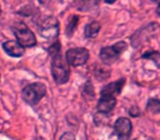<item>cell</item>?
I'll return each mask as SVG.
<instances>
[{
    "instance_id": "6da1fadb",
    "label": "cell",
    "mask_w": 160,
    "mask_h": 140,
    "mask_svg": "<svg viewBox=\"0 0 160 140\" xmlns=\"http://www.w3.org/2000/svg\"><path fill=\"white\" fill-rule=\"evenodd\" d=\"M51 72H52L53 80L58 84H64L70 79V69L68 62L63 59L61 53L52 57L51 64Z\"/></svg>"
},
{
    "instance_id": "7a4b0ae2",
    "label": "cell",
    "mask_w": 160,
    "mask_h": 140,
    "mask_svg": "<svg viewBox=\"0 0 160 140\" xmlns=\"http://www.w3.org/2000/svg\"><path fill=\"white\" fill-rule=\"evenodd\" d=\"M127 48L128 44L121 40L111 46L102 47L99 53V58L105 65H112L121 57V55L127 51Z\"/></svg>"
},
{
    "instance_id": "3957f363",
    "label": "cell",
    "mask_w": 160,
    "mask_h": 140,
    "mask_svg": "<svg viewBox=\"0 0 160 140\" xmlns=\"http://www.w3.org/2000/svg\"><path fill=\"white\" fill-rule=\"evenodd\" d=\"M46 94V85L42 82H33L28 84L22 91V99L28 105H36Z\"/></svg>"
},
{
    "instance_id": "277c9868",
    "label": "cell",
    "mask_w": 160,
    "mask_h": 140,
    "mask_svg": "<svg viewBox=\"0 0 160 140\" xmlns=\"http://www.w3.org/2000/svg\"><path fill=\"white\" fill-rule=\"evenodd\" d=\"M12 32L17 37V42L24 48L25 47H33L37 44L34 33L23 22H18V23L13 24Z\"/></svg>"
},
{
    "instance_id": "5b68a950",
    "label": "cell",
    "mask_w": 160,
    "mask_h": 140,
    "mask_svg": "<svg viewBox=\"0 0 160 140\" xmlns=\"http://www.w3.org/2000/svg\"><path fill=\"white\" fill-rule=\"evenodd\" d=\"M89 58V51L84 47L70 48L65 53V59L68 65L72 67H80L87 62Z\"/></svg>"
},
{
    "instance_id": "8992f818",
    "label": "cell",
    "mask_w": 160,
    "mask_h": 140,
    "mask_svg": "<svg viewBox=\"0 0 160 140\" xmlns=\"http://www.w3.org/2000/svg\"><path fill=\"white\" fill-rule=\"evenodd\" d=\"M39 32L42 36L49 40L57 38L59 35V22L55 17H48L39 24Z\"/></svg>"
},
{
    "instance_id": "52a82bcc",
    "label": "cell",
    "mask_w": 160,
    "mask_h": 140,
    "mask_svg": "<svg viewBox=\"0 0 160 140\" xmlns=\"http://www.w3.org/2000/svg\"><path fill=\"white\" fill-rule=\"evenodd\" d=\"M113 129L119 140H130L133 132L132 121L128 117H119L114 123Z\"/></svg>"
},
{
    "instance_id": "ba28073f",
    "label": "cell",
    "mask_w": 160,
    "mask_h": 140,
    "mask_svg": "<svg viewBox=\"0 0 160 140\" xmlns=\"http://www.w3.org/2000/svg\"><path fill=\"white\" fill-rule=\"evenodd\" d=\"M117 105V98L112 95L100 94V98L97 103V110L99 114L109 115Z\"/></svg>"
},
{
    "instance_id": "9c48e42d",
    "label": "cell",
    "mask_w": 160,
    "mask_h": 140,
    "mask_svg": "<svg viewBox=\"0 0 160 140\" xmlns=\"http://www.w3.org/2000/svg\"><path fill=\"white\" fill-rule=\"evenodd\" d=\"M125 78H120L119 80L113 81V82H110L108 84H106L105 87L101 89L100 94H105V95H112V96H116L119 95V94L122 92L123 88L125 85Z\"/></svg>"
},
{
    "instance_id": "30bf717a",
    "label": "cell",
    "mask_w": 160,
    "mask_h": 140,
    "mask_svg": "<svg viewBox=\"0 0 160 140\" xmlns=\"http://www.w3.org/2000/svg\"><path fill=\"white\" fill-rule=\"evenodd\" d=\"M2 47H3V51H6L9 56L15 57V58L23 56L24 51H25V48H24L23 46H21L17 40H8V42H4Z\"/></svg>"
},
{
    "instance_id": "8fae6325",
    "label": "cell",
    "mask_w": 160,
    "mask_h": 140,
    "mask_svg": "<svg viewBox=\"0 0 160 140\" xmlns=\"http://www.w3.org/2000/svg\"><path fill=\"white\" fill-rule=\"evenodd\" d=\"M101 0H75V7L80 11H91L99 6Z\"/></svg>"
},
{
    "instance_id": "7c38bea8",
    "label": "cell",
    "mask_w": 160,
    "mask_h": 140,
    "mask_svg": "<svg viewBox=\"0 0 160 140\" xmlns=\"http://www.w3.org/2000/svg\"><path fill=\"white\" fill-rule=\"evenodd\" d=\"M100 28H101V25L98 21H93L85 26L84 34L87 38H94L98 35L99 31H100Z\"/></svg>"
},
{
    "instance_id": "4fadbf2b",
    "label": "cell",
    "mask_w": 160,
    "mask_h": 140,
    "mask_svg": "<svg viewBox=\"0 0 160 140\" xmlns=\"http://www.w3.org/2000/svg\"><path fill=\"white\" fill-rule=\"evenodd\" d=\"M146 110L152 114H159L160 113V100L156 98H152L147 101Z\"/></svg>"
},
{
    "instance_id": "5bb4252c",
    "label": "cell",
    "mask_w": 160,
    "mask_h": 140,
    "mask_svg": "<svg viewBox=\"0 0 160 140\" xmlns=\"http://www.w3.org/2000/svg\"><path fill=\"white\" fill-rule=\"evenodd\" d=\"M78 21H80V17H78V15H72V17L70 18L69 23L67 24V28H65V32H67L68 36H72L74 31H75Z\"/></svg>"
},
{
    "instance_id": "9a60e30c",
    "label": "cell",
    "mask_w": 160,
    "mask_h": 140,
    "mask_svg": "<svg viewBox=\"0 0 160 140\" xmlns=\"http://www.w3.org/2000/svg\"><path fill=\"white\" fill-rule=\"evenodd\" d=\"M142 58L144 59H150V60H154V62L157 65V67L160 68V53L159 51H146L145 54L142 55Z\"/></svg>"
},
{
    "instance_id": "2e32d148",
    "label": "cell",
    "mask_w": 160,
    "mask_h": 140,
    "mask_svg": "<svg viewBox=\"0 0 160 140\" xmlns=\"http://www.w3.org/2000/svg\"><path fill=\"white\" fill-rule=\"evenodd\" d=\"M48 51H49V54H50L51 57H53L55 55H58V54H60V53H61V45H60V43L59 42L53 43V44L51 45L50 47H49Z\"/></svg>"
},
{
    "instance_id": "e0dca14e",
    "label": "cell",
    "mask_w": 160,
    "mask_h": 140,
    "mask_svg": "<svg viewBox=\"0 0 160 140\" xmlns=\"http://www.w3.org/2000/svg\"><path fill=\"white\" fill-rule=\"evenodd\" d=\"M84 93L86 96H89V99H94V96H95V92H94L93 85H92V83L89 82V81L84 85Z\"/></svg>"
},
{
    "instance_id": "ac0fdd59",
    "label": "cell",
    "mask_w": 160,
    "mask_h": 140,
    "mask_svg": "<svg viewBox=\"0 0 160 140\" xmlns=\"http://www.w3.org/2000/svg\"><path fill=\"white\" fill-rule=\"evenodd\" d=\"M128 113H130V115L132 117H138L141 116V110H139V108L137 107V106H132V107L128 110Z\"/></svg>"
},
{
    "instance_id": "d6986e66",
    "label": "cell",
    "mask_w": 160,
    "mask_h": 140,
    "mask_svg": "<svg viewBox=\"0 0 160 140\" xmlns=\"http://www.w3.org/2000/svg\"><path fill=\"white\" fill-rule=\"evenodd\" d=\"M60 140H75V136H74L72 132H64L61 137Z\"/></svg>"
},
{
    "instance_id": "ffe728a7",
    "label": "cell",
    "mask_w": 160,
    "mask_h": 140,
    "mask_svg": "<svg viewBox=\"0 0 160 140\" xmlns=\"http://www.w3.org/2000/svg\"><path fill=\"white\" fill-rule=\"evenodd\" d=\"M156 12H157V14L160 17V2L158 4H157V9H156Z\"/></svg>"
},
{
    "instance_id": "44dd1931",
    "label": "cell",
    "mask_w": 160,
    "mask_h": 140,
    "mask_svg": "<svg viewBox=\"0 0 160 140\" xmlns=\"http://www.w3.org/2000/svg\"><path fill=\"white\" fill-rule=\"evenodd\" d=\"M107 3H109V4H111V3H114L116 2V0H105Z\"/></svg>"
},
{
    "instance_id": "7402d4cb",
    "label": "cell",
    "mask_w": 160,
    "mask_h": 140,
    "mask_svg": "<svg viewBox=\"0 0 160 140\" xmlns=\"http://www.w3.org/2000/svg\"><path fill=\"white\" fill-rule=\"evenodd\" d=\"M39 2H40V3H42V4H45V3H47V2H48V0H39Z\"/></svg>"
},
{
    "instance_id": "603a6c76",
    "label": "cell",
    "mask_w": 160,
    "mask_h": 140,
    "mask_svg": "<svg viewBox=\"0 0 160 140\" xmlns=\"http://www.w3.org/2000/svg\"><path fill=\"white\" fill-rule=\"evenodd\" d=\"M152 1L156 2V3H157V4H158V3H159V2H160V0H152Z\"/></svg>"
},
{
    "instance_id": "cb8c5ba5",
    "label": "cell",
    "mask_w": 160,
    "mask_h": 140,
    "mask_svg": "<svg viewBox=\"0 0 160 140\" xmlns=\"http://www.w3.org/2000/svg\"><path fill=\"white\" fill-rule=\"evenodd\" d=\"M0 15H1V7H0Z\"/></svg>"
}]
</instances>
